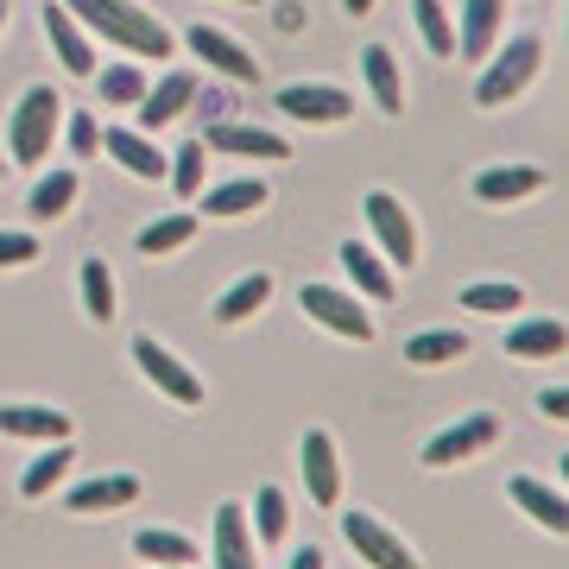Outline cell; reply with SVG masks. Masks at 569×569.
I'll use <instances>...</instances> for the list:
<instances>
[{"mask_svg":"<svg viewBox=\"0 0 569 569\" xmlns=\"http://www.w3.org/2000/svg\"><path fill=\"white\" fill-rule=\"evenodd\" d=\"M102 152L121 164V171L146 178V183H159L164 164H171V159L159 152V140H152V133H140V127H108V133H102Z\"/></svg>","mask_w":569,"mask_h":569,"instance_id":"cell-15","label":"cell"},{"mask_svg":"<svg viewBox=\"0 0 569 569\" xmlns=\"http://www.w3.org/2000/svg\"><path fill=\"white\" fill-rule=\"evenodd\" d=\"M152 569H171V563H152Z\"/></svg>","mask_w":569,"mask_h":569,"instance_id":"cell-46","label":"cell"},{"mask_svg":"<svg viewBox=\"0 0 569 569\" xmlns=\"http://www.w3.org/2000/svg\"><path fill=\"white\" fill-rule=\"evenodd\" d=\"M0 32H7V0H0Z\"/></svg>","mask_w":569,"mask_h":569,"instance_id":"cell-44","label":"cell"},{"mask_svg":"<svg viewBox=\"0 0 569 569\" xmlns=\"http://www.w3.org/2000/svg\"><path fill=\"white\" fill-rule=\"evenodd\" d=\"M342 538L355 550H361V563H373V569H425L418 557H411V545L399 538V531H387L373 512H342Z\"/></svg>","mask_w":569,"mask_h":569,"instance_id":"cell-7","label":"cell"},{"mask_svg":"<svg viewBox=\"0 0 569 569\" xmlns=\"http://www.w3.org/2000/svg\"><path fill=\"white\" fill-rule=\"evenodd\" d=\"M462 355H468L462 329H425V336H411V342H406V361L411 367H443V361H462Z\"/></svg>","mask_w":569,"mask_h":569,"instance_id":"cell-32","label":"cell"},{"mask_svg":"<svg viewBox=\"0 0 569 569\" xmlns=\"http://www.w3.org/2000/svg\"><path fill=\"white\" fill-rule=\"evenodd\" d=\"M507 493H512V507H526L545 531H557V538L569 531V500H563L557 488H545L538 475H512V488H507Z\"/></svg>","mask_w":569,"mask_h":569,"instance_id":"cell-22","label":"cell"},{"mask_svg":"<svg viewBox=\"0 0 569 569\" xmlns=\"http://www.w3.org/2000/svg\"><path fill=\"white\" fill-rule=\"evenodd\" d=\"M538 411L545 418H569V387H545L538 392Z\"/></svg>","mask_w":569,"mask_h":569,"instance_id":"cell-41","label":"cell"},{"mask_svg":"<svg viewBox=\"0 0 569 569\" xmlns=\"http://www.w3.org/2000/svg\"><path fill=\"white\" fill-rule=\"evenodd\" d=\"M140 500V475H96L70 493V512H114V507H133Z\"/></svg>","mask_w":569,"mask_h":569,"instance_id":"cell-25","label":"cell"},{"mask_svg":"<svg viewBox=\"0 0 569 569\" xmlns=\"http://www.w3.org/2000/svg\"><path fill=\"white\" fill-rule=\"evenodd\" d=\"M58 121H63L58 89H44V82L26 89L20 108H13V121H7V152H13L7 164H39L51 152V140H58Z\"/></svg>","mask_w":569,"mask_h":569,"instance_id":"cell-2","label":"cell"},{"mask_svg":"<svg viewBox=\"0 0 569 569\" xmlns=\"http://www.w3.org/2000/svg\"><path fill=\"white\" fill-rule=\"evenodd\" d=\"M279 114H291V121H310V127H336L355 114V96L348 89H336V82H284L279 89Z\"/></svg>","mask_w":569,"mask_h":569,"instance_id":"cell-9","label":"cell"},{"mask_svg":"<svg viewBox=\"0 0 569 569\" xmlns=\"http://www.w3.org/2000/svg\"><path fill=\"white\" fill-rule=\"evenodd\" d=\"M133 361H140V373L171 399V406H203V380H197L159 336H133Z\"/></svg>","mask_w":569,"mask_h":569,"instance_id":"cell-5","label":"cell"},{"mask_svg":"<svg viewBox=\"0 0 569 569\" xmlns=\"http://www.w3.org/2000/svg\"><path fill=\"white\" fill-rule=\"evenodd\" d=\"M190 102H197V77H190V70H164L159 82H146V96L133 102V108H140V133L171 127Z\"/></svg>","mask_w":569,"mask_h":569,"instance_id":"cell-11","label":"cell"},{"mask_svg":"<svg viewBox=\"0 0 569 569\" xmlns=\"http://www.w3.org/2000/svg\"><path fill=\"white\" fill-rule=\"evenodd\" d=\"M77 190H82V178H77V164H58V171H44L39 183H32V222H58V216H70V203H77Z\"/></svg>","mask_w":569,"mask_h":569,"instance_id":"cell-24","label":"cell"},{"mask_svg":"<svg viewBox=\"0 0 569 569\" xmlns=\"http://www.w3.org/2000/svg\"><path fill=\"white\" fill-rule=\"evenodd\" d=\"M190 108L203 114V127H216V121H228V108H234V102H228L222 89H197V102H190Z\"/></svg>","mask_w":569,"mask_h":569,"instance_id":"cell-40","label":"cell"},{"mask_svg":"<svg viewBox=\"0 0 569 569\" xmlns=\"http://www.w3.org/2000/svg\"><path fill=\"white\" fill-rule=\"evenodd\" d=\"M247 531H253V545H279V538H284V493L272 488V481L253 493V507H247Z\"/></svg>","mask_w":569,"mask_h":569,"instance_id":"cell-35","label":"cell"},{"mask_svg":"<svg viewBox=\"0 0 569 569\" xmlns=\"http://www.w3.org/2000/svg\"><path fill=\"white\" fill-rule=\"evenodd\" d=\"M63 7L77 13V26L89 39L121 44L133 58H171V26L159 13H146L140 0H63Z\"/></svg>","mask_w":569,"mask_h":569,"instance_id":"cell-1","label":"cell"},{"mask_svg":"<svg viewBox=\"0 0 569 569\" xmlns=\"http://www.w3.org/2000/svg\"><path fill=\"white\" fill-rule=\"evenodd\" d=\"M361 77H367V96L380 114H399L406 108V82H399V58H392L387 44H367L361 51Z\"/></svg>","mask_w":569,"mask_h":569,"instance_id":"cell-21","label":"cell"},{"mask_svg":"<svg viewBox=\"0 0 569 569\" xmlns=\"http://www.w3.org/2000/svg\"><path fill=\"white\" fill-rule=\"evenodd\" d=\"M563 323L557 317H526V323L507 329V355L512 361H550V355H563Z\"/></svg>","mask_w":569,"mask_h":569,"instance_id":"cell-23","label":"cell"},{"mask_svg":"<svg viewBox=\"0 0 569 569\" xmlns=\"http://www.w3.org/2000/svg\"><path fill=\"white\" fill-rule=\"evenodd\" d=\"M500 20H507V0H462V32H456V51L481 63L493 51V39H500Z\"/></svg>","mask_w":569,"mask_h":569,"instance_id":"cell-20","label":"cell"},{"mask_svg":"<svg viewBox=\"0 0 569 569\" xmlns=\"http://www.w3.org/2000/svg\"><path fill=\"white\" fill-rule=\"evenodd\" d=\"M298 468H305V488H310L317 507H336V500H342V462H336V437H329V430H310L305 437Z\"/></svg>","mask_w":569,"mask_h":569,"instance_id":"cell-13","label":"cell"},{"mask_svg":"<svg viewBox=\"0 0 569 569\" xmlns=\"http://www.w3.org/2000/svg\"><path fill=\"white\" fill-rule=\"evenodd\" d=\"M82 310L96 323H114L121 317L114 310V272H108V260H82Z\"/></svg>","mask_w":569,"mask_h":569,"instance_id":"cell-34","label":"cell"},{"mask_svg":"<svg viewBox=\"0 0 569 569\" xmlns=\"http://www.w3.org/2000/svg\"><path fill=\"white\" fill-rule=\"evenodd\" d=\"M39 20H44V39L58 44L63 70H70V77H96V39H89V32L77 26V13H70L63 0H44Z\"/></svg>","mask_w":569,"mask_h":569,"instance_id":"cell-12","label":"cell"},{"mask_svg":"<svg viewBox=\"0 0 569 569\" xmlns=\"http://www.w3.org/2000/svg\"><path fill=\"white\" fill-rule=\"evenodd\" d=\"M0 437H26V443H70V411L0 406Z\"/></svg>","mask_w":569,"mask_h":569,"instance_id":"cell-18","label":"cell"},{"mask_svg":"<svg viewBox=\"0 0 569 569\" xmlns=\"http://www.w3.org/2000/svg\"><path fill=\"white\" fill-rule=\"evenodd\" d=\"M203 197V209L216 216V222H228V216H253V209H266V190L260 178H228V183H216V190H197Z\"/></svg>","mask_w":569,"mask_h":569,"instance_id":"cell-26","label":"cell"},{"mask_svg":"<svg viewBox=\"0 0 569 569\" xmlns=\"http://www.w3.org/2000/svg\"><path fill=\"white\" fill-rule=\"evenodd\" d=\"M183 44H190V58H203L209 70H222L228 82H260V58H253L241 39H228L222 26H190Z\"/></svg>","mask_w":569,"mask_h":569,"instance_id":"cell-10","label":"cell"},{"mask_svg":"<svg viewBox=\"0 0 569 569\" xmlns=\"http://www.w3.org/2000/svg\"><path fill=\"white\" fill-rule=\"evenodd\" d=\"M462 310H481V317H507V310H526V284H512V279L462 284Z\"/></svg>","mask_w":569,"mask_h":569,"instance_id":"cell-31","label":"cell"},{"mask_svg":"<svg viewBox=\"0 0 569 569\" xmlns=\"http://www.w3.org/2000/svg\"><path fill=\"white\" fill-rule=\"evenodd\" d=\"M197 241V216L190 209H171V216H159V222L140 228V253L146 260H164V253H178V247Z\"/></svg>","mask_w":569,"mask_h":569,"instance_id":"cell-28","label":"cell"},{"mask_svg":"<svg viewBox=\"0 0 569 569\" xmlns=\"http://www.w3.org/2000/svg\"><path fill=\"white\" fill-rule=\"evenodd\" d=\"M63 146H70V159H89V152H96V146H102V127H96V114H70V121H63Z\"/></svg>","mask_w":569,"mask_h":569,"instance_id":"cell-38","label":"cell"},{"mask_svg":"<svg viewBox=\"0 0 569 569\" xmlns=\"http://www.w3.org/2000/svg\"><path fill=\"white\" fill-rule=\"evenodd\" d=\"M209 152H234V159H291V146L272 127H241V121H216L203 127Z\"/></svg>","mask_w":569,"mask_h":569,"instance_id":"cell-16","label":"cell"},{"mask_svg":"<svg viewBox=\"0 0 569 569\" xmlns=\"http://www.w3.org/2000/svg\"><path fill=\"white\" fill-rule=\"evenodd\" d=\"M0 178H7V159H0Z\"/></svg>","mask_w":569,"mask_h":569,"instance_id":"cell-45","label":"cell"},{"mask_svg":"<svg viewBox=\"0 0 569 569\" xmlns=\"http://www.w3.org/2000/svg\"><path fill=\"white\" fill-rule=\"evenodd\" d=\"M266 298H272V272H247L216 298V323H247L253 310H266Z\"/></svg>","mask_w":569,"mask_h":569,"instance_id":"cell-27","label":"cell"},{"mask_svg":"<svg viewBox=\"0 0 569 569\" xmlns=\"http://www.w3.org/2000/svg\"><path fill=\"white\" fill-rule=\"evenodd\" d=\"M209 557L216 569H260V550H253V531H247V507H216V531H209Z\"/></svg>","mask_w":569,"mask_h":569,"instance_id":"cell-14","label":"cell"},{"mask_svg":"<svg viewBox=\"0 0 569 569\" xmlns=\"http://www.w3.org/2000/svg\"><path fill=\"white\" fill-rule=\"evenodd\" d=\"M538 58H545V44L531 39V32H519V39H512L507 51L481 70V82H475V102H481V108H507L512 96L538 77Z\"/></svg>","mask_w":569,"mask_h":569,"instance_id":"cell-3","label":"cell"},{"mask_svg":"<svg viewBox=\"0 0 569 569\" xmlns=\"http://www.w3.org/2000/svg\"><path fill=\"white\" fill-rule=\"evenodd\" d=\"M348 13H355V20H361V13H373V0H342Z\"/></svg>","mask_w":569,"mask_h":569,"instance_id":"cell-43","label":"cell"},{"mask_svg":"<svg viewBox=\"0 0 569 569\" xmlns=\"http://www.w3.org/2000/svg\"><path fill=\"white\" fill-rule=\"evenodd\" d=\"M39 260V234L26 228H0V266H32Z\"/></svg>","mask_w":569,"mask_h":569,"instance_id":"cell-39","label":"cell"},{"mask_svg":"<svg viewBox=\"0 0 569 569\" xmlns=\"http://www.w3.org/2000/svg\"><path fill=\"white\" fill-rule=\"evenodd\" d=\"M493 437H500V418H493V411H468V418H456L449 430H437L425 443V468H456V462H468V456H481Z\"/></svg>","mask_w":569,"mask_h":569,"instance_id":"cell-8","label":"cell"},{"mask_svg":"<svg viewBox=\"0 0 569 569\" xmlns=\"http://www.w3.org/2000/svg\"><path fill=\"white\" fill-rule=\"evenodd\" d=\"M133 557H140V563H171V569H183V563H197V545H190L183 531L146 526L140 538H133Z\"/></svg>","mask_w":569,"mask_h":569,"instance_id":"cell-30","label":"cell"},{"mask_svg":"<svg viewBox=\"0 0 569 569\" xmlns=\"http://www.w3.org/2000/svg\"><path fill=\"white\" fill-rule=\"evenodd\" d=\"M164 178H171V190L178 197H197L203 190V178H209V152H203V140H190V146H178V152H164Z\"/></svg>","mask_w":569,"mask_h":569,"instance_id":"cell-36","label":"cell"},{"mask_svg":"<svg viewBox=\"0 0 569 569\" xmlns=\"http://www.w3.org/2000/svg\"><path fill=\"white\" fill-rule=\"evenodd\" d=\"M367 228H373V241H380V260L387 266H411L418 260V228H411L406 203L392 197V190H367Z\"/></svg>","mask_w":569,"mask_h":569,"instance_id":"cell-4","label":"cell"},{"mask_svg":"<svg viewBox=\"0 0 569 569\" xmlns=\"http://www.w3.org/2000/svg\"><path fill=\"white\" fill-rule=\"evenodd\" d=\"M284 569H329V557H323L317 545H305L298 557H291V563H284Z\"/></svg>","mask_w":569,"mask_h":569,"instance_id":"cell-42","label":"cell"},{"mask_svg":"<svg viewBox=\"0 0 569 569\" xmlns=\"http://www.w3.org/2000/svg\"><path fill=\"white\" fill-rule=\"evenodd\" d=\"M538 190H545V171H538V164H488V171H481V178H475V197H481V203H519V197H538Z\"/></svg>","mask_w":569,"mask_h":569,"instance_id":"cell-19","label":"cell"},{"mask_svg":"<svg viewBox=\"0 0 569 569\" xmlns=\"http://www.w3.org/2000/svg\"><path fill=\"white\" fill-rule=\"evenodd\" d=\"M336 260H342L348 284L361 291L367 305H387L392 291H399V284H392V266L380 260V253H373V247H367V241H342V253H336Z\"/></svg>","mask_w":569,"mask_h":569,"instance_id":"cell-17","label":"cell"},{"mask_svg":"<svg viewBox=\"0 0 569 569\" xmlns=\"http://www.w3.org/2000/svg\"><path fill=\"white\" fill-rule=\"evenodd\" d=\"M70 462H77V456H70V443L39 449V456L26 462V475H20V493H26V500H44V493H51L63 475H70Z\"/></svg>","mask_w":569,"mask_h":569,"instance_id":"cell-29","label":"cell"},{"mask_svg":"<svg viewBox=\"0 0 569 569\" xmlns=\"http://www.w3.org/2000/svg\"><path fill=\"white\" fill-rule=\"evenodd\" d=\"M298 305H305L310 323L336 329V336H348V342H373V317L361 310V298H355V291H336V284H305V291H298Z\"/></svg>","mask_w":569,"mask_h":569,"instance_id":"cell-6","label":"cell"},{"mask_svg":"<svg viewBox=\"0 0 569 569\" xmlns=\"http://www.w3.org/2000/svg\"><path fill=\"white\" fill-rule=\"evenodd\" d=\"M411 26H418V39H425L430 58H449L456 51V26H449L443 0H411Z\"/></svg>","mask_w":569,"mask_h":569,"instance_id":"cell-33","label":"cell"},{"mask_svg":"<svg viewBox=\"0 0 569 569\" xmlns=\"http://www.w3.org/2000/svg\"><path fill=\"white\" fill-rule=\"evenodd\" d=\"M96 89H102L108 108H133L146 96V70L140 63H108V70H96Z\"/></svg>","mask_w":569,"mask_h":569,"instance_id":"cell-37","label":"cell"}]
</instances>
